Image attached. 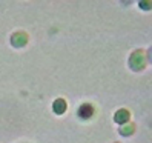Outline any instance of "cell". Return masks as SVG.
Instances as JSON below:
<instances>
[{
    "label": "cell",
    "mask_w": 152,
    "mask_h": 143,
    "mask_svg": "<svg viewBox=\"0 0 152 143\" xmlns=\"http://www.w3.org/2000/svg\"><path fill=\"white\" fill-rule=\"evenodd\" d=\"M131 65L134 69H141L143 65H145V56H143L141 51H137L134 52L132 57H131Z\"/></svg>",
    "instance_id": "1"
},
{
    "label": "cell",
    "mask_w": 152,
    "mask_h": 143,
    "mask_svg": "<svg viewBox=\"0 0 152 143\" xmlns=\"http://www.w3.org/2000/svg\"><path fill=\"white\" fill-rule=\"evenodd\" d=\"M94 114V108L89 103H85V105H82L80 106V109H78V115L82 119H89L91 115Z\"/></svg>",
    "instance_id": "2"
},
{
    "label": "cell",
    "mask_w": 152,
    "mask_h": 143,
    "mask_svg": "<svg viewBox=\"0 0 152 143\" xmlns=\"http://www.w3.org/2000/svg\"><path fill=\"white\" fill-rule=\"evenodd\" d=\"M28 42V35L23 32H17L12 35V45L14 46H23V45Z\"/></svg>",
    "instance_id": "3"
},
{
    "label": "cell",
    "mask_w": 152,
    "mask_h": 143,
    "mask_svg": "<svg viewBox=\"0 0 152 143\" xmlns=\"http://www.w3.org/2000/svg\"><path fill=\"white\" fill-rule=\"evenodd\" d=\"M115 122L117 123H120V125H124L128 122V119H129V112L126 111V109H120L117 114H115Z\"/></svg>",
    "instance_id": "4"
},
{
    "label": "cell",
    "mask_w": 152,
    "mask_h": 143,
    "mask_svg": "<svg viewBox=\"0 0 152 143\" xmlns=\"http://www.w3.org/2000/svg\"><path fill=\"white\" fill-rule=\"evenodd\" d=\"M54 111H56L57 114H63V112L66 111V102L61 100V99L56 100V102H54Z\"/></svg>",
    "instance_id": "5"
},
{
    "label": "cell",
    "mask_w": 152,
    "mask_h": 143,
    "mask_svg": "<svg viewBox=\"0 0 152 143\" xmlns=\"http://www.w3.org/2000/svg\"><path fill=\"white\" fill-rule=\"evenodd\" d=\"M132 131H134L132 125H128V126H124V125H123V126H121V132H123V134H131Z\"/></svg>",
    "instance_id": "6"
},
{
    "label": "cell",
    "mask_w": 152,
    "mask_h": 143,
    "mask_svg": "<svg viewBox=\"0 0 152 143\" xmlns=\"http://www.w3.org/2000/svg\"><path fill=\"white\" fill-rule=\"evenodd\" d=\"M141 6H143V8H149V6H151V3H148V2H145V3H141Z\"/></svg>",
    "instance_id": "7"
}]
</instances>
